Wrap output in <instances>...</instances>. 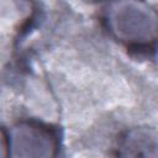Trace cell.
I'll return each mask as SVG.
<instances>
[{
    "label": "cell",
    "mask_w": 158,
    "mask_h": 158,
    "mask_svg": "<svg viewBox=\"0 0 158 158\" xmlns=\"http://www.w3.org/2000/svg\"><path fill=\"white\" fill-rule=\"evenodd\" d=\"M110 33L127 48L148 52L158 44V12L142 1H116L104 9Z\"/></svg>",
    "instance_id": "cell-1"
},
{
    "label": "cell",
    "mask_w": 158,
    "mask_h": 158,
    "mask_svg": "<svg viewBox=\"0 0 158 158\" xmlns=\"http://www.w3.org/2000/svg\"><path fill=\"white\" fill-rule=\"evenodd\" d=\"M4 158H56L59 137L56 128L36 120L16 122L6 133L2 128Z\"/></svg>",
    "instance_id": "cell-2"
},
{
    "label": "cell",
    "mask_w": 158,
    "mask_h": 158,
    "mask_svg": "<svg viewBox=\"0 0 158 158\" xmlns=\"http://www.w3.org/2000/svg\"><path fill=\"white\" fill-rule=\"evenodd\" d=\"M116 158H158V130L133 127L120 135Z\"/></svg>",
    "instance_id": "cell-3"
}]
</instances>
